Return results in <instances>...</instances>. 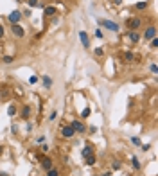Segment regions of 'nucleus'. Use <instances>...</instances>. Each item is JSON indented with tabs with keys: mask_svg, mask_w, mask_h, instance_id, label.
<instances>
[{
	"mask_svg": "<svg viewBox=\"0 0 158 176\" xmlns=\"http://www.w3.org/2000/svg\"><path fill=\"white\" fill-rule=\"evenodd\" d=\"M56 117H58V112H56V110H52V112H51V115H49V121H51V122H54V121H56Z\"/></svg>",
	"mask_w": 158,
	"mask_h": 176,
	"instance_id": "28",
	"label": "nucleus"
},
{
	"mask_svg": "<svg viewBox=\"0 0 158 176\" xmlns=\"http://www.w3.org/2000/svg\"><path fill=\"white\" fill-rule=\"evenodd\" d=\"M45 174H47V176H61V174H59V169H56V167L49 169V171H45Z\"/></svg>",
	"mask_w": 158,
	"mask_h": 176,
	"instance_id": "19",
	"label": "nucleus"
},
{
	"mask_svg": "<svg viewBox=\"0 0 158 176\" xmlns=\"http://www.w3.org/2000/svg\"><path fill=\"white\" fill-rule=\"evenodd\" d=\"M36 142H38V144H43V142H45V137H43V135H40V137L36 138Z\"/></svg>",
	"mask_w": 158,
	"mask_h": 176,
	"instance_id": "37",
	"label": "nucleus"
},
{
	"mask_svg": "<svg viewBox=\"0 0 158 176\" xmlns=\"http://www.w3.org/2000/svg\"><path fill=\"white\" fill-rule=\"evenodd\" d=\"M36 158L40 160V166H42L43 171H49V169H52L54 167V160L52 158H49V156H45V155H36Z\"/></svg>",
	"mask_w": 158,
	"mask_h": 176,
	"instance_id": "1",
	"label": "nucleus"
},
{
	"mask_svg": "<svg viewBox=\"0 0 158 176\" xmlns=\"http://www.w3.org/2000/svg\"><path fill=\"white\" fill-rule=\"evenodd\" d=\"M25 129H27V131L31 133L32 129H34V124H32V122H27V128H25Z\"/></svg>",
	"mask_w": 158,
	"mask_h": 176,
	"instance_id": "35",
	"label": "nucleus"
},
{
	"mask_svg": "<svg viewBox=\"0 0 158 176\" xmlns=\"http://www.w3.org/2000/svg\"><path fill=\"white\" fill-rule=\"evenodd\" d=\"M27 6H29V7H38V6H40V0H27Z\"/></svg>",
	"mask_w": 158,
	"mask_h": 176,
	"instance_id": "25",
	"label": "nucleus"
},
{
	"mask_svg": "<svg viewBox=\"0 0 158 176\" xmlns=\"http://www.w3.org/2000/svg\"><path fill=\"white\" fill-rule=\"evenodd\" d=\"M7 115H9V117H14V115H16V106H14V104H11L9 108H7Z\"/></svg>",
	"mask_w": 158,
	"mask_h": 176,
	"instance_id": "23",
	"label": "nucleus"
},
{
	"mask_svg": "<svg viewBox=\"0 0 158 176\" xmlns=\"http://www.w3.org/2000/svg\"><path fill=\"white\" fill-rule=\"evenodd\" d=\"M120 167H122V162H119V160L111 162V171H120Z\"/></svg>",
	"mask_w": 158,
	"mask_h": 176,
	"instance_id": "21",
	"label": "nucleus"
},
{
	"mask_svg": "<svg viewBox=\"0 0 158 176\" xmlns=\"http://www.w3.org/2000/svg\"><path fill=\"white\" fill-rule=\"evenodd\" d=\"M79 40H81V43H83L84 49H88V47H90V38H88L86 31H79Z\"/></svg>",
	"mask_w": 158,
	"mask_h": 176,
	"instance_id": "9",
	"label": "nucleus"
},
{
	"mask_svg": "<svg viewBox=\"0 0 158 176\" xmlns=\"http://www.w3.org/2000/svg\"><path fill=\"white\" fill-rule=\"evenodd\" d=\"M131 144H133V145H140L142 142H140V138H138V137H131Z\"/></svg>",
	"mask_w": 158,
	"mask_h": 176,
	"instance_id": "30",
	"label": "nucleus"
},
{
	"mask_svg": "<svg viewBox=\"0 0 158 176\" xmlns=\"http://www.w3.org/2000/svg\"><path fill=\"white\" fill-rule=\"evenodd\" d=\"M103 176H111V171H108V173H104Z\"/></svg>",
	"mask_w": 158,
	"mask_h": 176,
	"instance_id": "40",
	"label": "nucleus"
},
{
	"mask_svg": "<svg viewBox=\"0 0 158 176\" xmlns=\"http://www.w3.org/2000/svg\"><path fill=\"white\" fill-rule=\"evenodd\" d=\"M74 135H75V131L72 129L70 124H67V126L61 128V137H63V138H74Z\"/></svg>",
	"mask_w": 158,
	"mask_h": 176,
	"instance_id": "8",
	"label": "nucleus"
},
{
	"mask_svg": "<svg viewBox=\"0 0 158 176\" xmlns=\"http://www.w3.org/2000/svg\"><path fill=\"white\" fill-rule=\"evenodd\" d=\"M70 126H72V129H74L75 133H84V131H86V126H84V122L81 119H74V121L70 122Z\"/></svg>",
	"mask_w": 158,
	"mask_h": 176,
	"instance_id": "5",
	"label": "nucleus"
},
{
	"mask_svg": "<svg viewBox=\"0 0 158 176\" xmlns=\"http://www.w3.org/2000/svg\"><path fill=\"white\" fill-rule=\"evenodd\" d=\"M140 149L146 153V151H149V149H151V144H140Z\"/></svg>",
	"mask_w": 158,
	"mask_h": 176,
	"instance_id": "31",
	"label": "nucleus"
},
{
	"mask_svg": "<svg viewBox=\"0 0 158 176\" xmlns=\"http://www.w3.org/2000/svg\"><path fill=\"white\" fill-rule=\"evenodd\" d=\"M135 59V54L131 51H128V52H124V61H133Z\"/></svg>",
	"mask_w": 158,
	"mask_h": 176,
	"instance_id": "22",
	"label": "nucleus"
},
{
	"mask_svg": "<svg viewBox=\"0 0 158 176\" xmlns=\"http://www.w3.org/2000/svg\"><path fill=\"white\" fill-rule=\"evenodd\" d=\"M151 45H149V47H151V49H158V38H153V40H151Z\"/></svg>",
	"mask_w": 158,
	"mask_h": 176,
	"instance_id": "27",
	"label": "nucleus"
},
{
	"mask_svg": "<svg viewBox=\"0 0 158 176\" xmlns=\"http://www.w3.org/2000/svg\"><path fill=\"white\" fill-rule=\"evenodd\" d=\"M131 166H133V169H135V171H138V169H140V162H138V158L137 156H131Z\"/></svg>",
	"mask_w": 158,
	"mask_h": 176,
	"instance_id": "18",
	"label": "nucleus"
},
{
	"mask_svg": "<svg viewBox=\"0 0 158 176\" xmlns=\"http://www.w3.org/2000/svg\"><path fill=\"white\" fill-rule=\"evenodd\" d=\"M149 70H151V74H158V67L155 63H151V65H149Z\"/></svg>",
	"mask_w": 158,
	"mask_h": 176,
	"instance_id": "29",
	"label": "nucleus"
},
{
	"mask_svg": "<svg viewBox=\"0 0 158 176\" xmlns=\"http://www.w3.org/2000/svg\"><path fill=\"white\" fill-rule=\"evenodd\" d=\"M111 2H113L115 6H120V4H122V0H111Z\"/></svg>",
	"mask_w": 158,
	"mask_h": 176,
	"instance_id": "39",
	"label": "nucleus"
},
{
	"mask_svg": "<svg viewBox=\"0 0 158 176\" xmlns=\"http://www.w3.org/2000/svg\"><path fill=\"white\" fill-rule=\"evenodd\" d=\"M20 117L23 119V121H29V119H31V106H29V104H25V106L22 108Z\"/></svg>",
	"mask_w": 158,
	"mask_h": 176,
	"instance_id": "10",
	"label": "nucleus"
},
{
	"mask_svg": "<svg viewBox=\"0 0 158 176\" xmlns=\"http://www.w3.org/2000/svg\"><path fill=\"white\" fill-rule=\"evenodd\" d=\"M128 38H129V42L131 43H138L140 42V34L137 31H128Z\"/></svg>",
	"mask_w": 158,
	"mask_h": 176,
	"instance_id": "12",
	"label": "nucleus"
},
{
	"mask_svg": "<svg viewBox=\"0 0 158 176\" xmlns=\"http://www.w3.org/2000/svg\"><path fill=\"white\" fill-rule=\"evenodd\" d=\"M11 133H14V135L18 133V126H16V124H13V126H11Z\"/></svg>",
	"mask_w": 158,
	"mask_h": 176,
	"instance_id": "36",
	"label": "nucleus"
},
{
	"mask_svg": "<svg viewBox=\"0 0 158 176\" xmlns=\"http://www.w3.org/2000/svg\"><path fill=\"white\" fill-rule=\"evenodd\" d=\"M2 151H4V147H2V145H0V153H2Z\"/></svg>",
	"mask_w": 158,
	"mask_h": 176,
	"instance_id": "41",
	"label": "nucleus"
},
{
	"mask_svg": "<svg viewBox=\"0 0 158 176\" xmlns=\"http://www.w3.org/2000/svg\"><path fill=\"white\" fill-rule=\"evenodd\" d=\"M95 38H97V40H103V38H104V34H103V31H101V29H95Z\"/></svg>",
	"mask_w": 158,
	"mask_h": 176,
	"instance_id": "26",
	"label": "nucleus"
},
{
	"mask_svg": "<svg viewBox=\"0 0 158 176\" xmlns=\"http://www.w3.org/2000/svg\"><path fill=\"white\" fill-rule=\"evenodd\" d=\"M95 162H97V158H95V155H88V156H84V164L86 166H95Z\"/></svg>",
	"mask_w": 158,
	"mask_h": 176,
	"instance_id": "16",
	"label": "nucleus"
},
{
	"mask_svg": "<svg viewBox=\"0 0 158 176\" xmlns=\"http://www.w3.org/2000/svg\"><path fill=\"white\" fill-rule=\"evenodd\" d=\"M97 23H99V27H104V29H108L111 32H119V23H115L111 20H97Z\"/></svg>",
	"mask_w": 158,
	"mask_h": 176,
	"instance_id": "2",
	"label": "nucleus"
},
{
	"mask_svg": "<svg viewBox=\"0 0 158 176\" xmlns=\"http://www.w3.org/2000/svg\"><path fill=\"white\" fill-rule=\"evenodd\" d=\"M34 83H38V76H31L29 77V84H34Z\"/></svg>",
	"mask_w": 158,
	"mask_h": 176,
	"instance_id": "32",
	"label": "nucleus"
},
{
	"mask_svg": "<svg viewBox=\"0 0 158 176\" xmlns=\"http://www.w3.org/2000/svg\"><path fill=\"white\" fill-rule=\"evenodd\" d=\"M94 54L97 58H101V56H104V49L103 47H97V49H94Z\"/></svg>",
	"mask_w": 158,
	"mask_h": 176,
	"instance_id": "24",
	"label": "nucleus"
},
{
	"mask_svg": "<svg viewBox=\"0 0 158 176\" xmlns=\"http://www.w3.org/2000/svg\"><path fill=\"white\" fill-rule=\"evenodd\" d=\"M90 113H92L90 106H86V108H83V112H81V119H88V117H90Z\"/></svg>",
	"mask_w": 158,
	"mask_h": 176,
	"instance_id": "20",
	"label": "nucleus"
},
{
	"mask_svg": "<svg viewBox=\"0 0 158 176\" xmlns=\"http://www.w3.org/2000/svg\"><path fill=\"white\" fill-rule=\"evenodd\" d=\"M148 6H149V2H146V0H140V2H137V4H135V9H137V11H144V9H148Z\"/></svg>",
	"mask_w": 158,
	"mask_h": 176,
	"instance_id": "15",
	"label": "nucleus"
},
{
	"mask_svg": "<svg viewBox=\"0 0 158 176\" xmlns=\"http://www.w3.org/2000/svg\"><path fill=\"white\" fill-rule=\"evenodd\" d=\"M22 16H27V18H31V9H25V11H22Z\"/></svg>",
	"mask_w": 158,
	"mask_h": 176,
	"instance_id": "33",
	"label": "nucleus"
},
{
	"mask_svg": "<svg viewBox=\"0 0 158 176\" xmlns=\"http://www.w3.org/2000/svg\"><path fill=\"white\" fill-rule=\"evenodd\" d=\"M22 18H23V16H22V11H18V9L11 11L9 14H7V20H9L11 25H14V23H20Z\"/></svg>",
	"mask_w": 158,
	"mask_h": 176,
	"instance_id": "4",
	"label": "nucleus"
},
{
	"mask_svg": "<svg viewBox=\"0 0 158 176\" xmlns=\"http://www.w3.org/2000/svg\"><path fill=\"white\" fill-rule=\"evenodd\" d=\"M11 32H13V36H14V38H23V36H25V29L22 27L20 23L11 25Z\"/></svg>",
	"mask_w": 158,
	"mask_h": 176,
	"instance_id": "6",
	"label": "nucleus"
},
{
	"mask_svg": "<svg viewBox=\"0 0 158 176\" xmlns=\"http://www.w3.org/2000/svg\"><path fill=\"white\" fill-rule=\"evenodd\" d=\"M56 13H58V9L54 6H45L43 7V16H56Z\"/></svg>",
	"mask_w": 158,
	"mask_h": 176,
	"instance_id": "11",
	"label": "nucleus"
},
{
	"mask_svg": "<svg viewBox=\"0 0 158 176\" xmlns=\"http://www.w3.org/2000/svg\"><path fill=\"white\" fill-rule=\"evenodd\" d=\"M4 34H6V29H4V25H0V38H4Z\"/></svg>",
	"mask_w": 158,
	"mask_h": 176,
	"instance_id": "38",
	"label": "nucleus"
},
{
	"mask_svg": "<svg viewBox=\"0 0 158 176\" xmlns=\"http://www.w3.org/2000/svg\"><path fill=\"white\" fill-rule=\"evenodd\" d=\"M81 153H83V158H84V156H88V155H94V145H92V144H86L83 147V151H81Z\"/></svg>",
	"mask_w": 158,
	"mask_h": 176,
	"instance_id": "13",
	"label": "nucleus"
},
{
	"mask_svg": "<svg viewBox=\"0 0 158 176\" xmlns=\"http://www.w3.org/2000/svg\"><path fill=\"white\" fill-rule=\"evenodd\" d=\"M42 83H43V86H45V88H52V77H49V76H43L42 77Z\"/></svg>",
	"mask_w": 158,
	"mask_h": 176,
	"instance_id": "14",
	"label": "nucleus"
},
{
	"mask_svg": "<svg viewBox=\"0 0 158 176\" xmlns=\"http://www.w3.org/2000/svg\"><path fill=\"white\" fill-rule=\"evenodd\" d=\"M40 149H42V153H47V151H49V145H47V144H42V145H40Z\"/></svg>",
	"mask_w": 158,
	"mask_h": 176,
	"instance_id": "34",
	"label": "nucleus"
},
{
	"mask_svg": "<svg viewBox=\"0 0 158 176\" xmlns=\"http://www.w3.org/2000/svg\"><path fill=\"white\" fill-rule=\"evenodd\" d=\"M140 25H142V20H140L138 16H131V18H128V20H126L128 31H137Z\"/></svg>",
	"mask_w": 158,
	"mask_h": 176,
	"instance_id": "3",
	"label": "nucleus"
},
{
	"mask_svg": "<svg viewBox=\"0 0 158 176\" xmlns=\"http://www.w3.org/2000/svg\"><path fill=\"white\" fill-rule=\"evenodd\" d=\"M13 61H14V56H11V54H6V56H2V63H6V65H11Z\"/></svg>",
	"mask_w": 158,
	"mask_h": 176,
	"instance_id": "17",
	"label": "nucleus"
},
{
	"mask_svg": "<svg viewBox=\"0 0 158 176\" xmlns=\"http://www.w3.org/2000/svg\"><path fill=\"white\" fill-rule=\"evenodd\" d=\"M144 42H151L153 38H156V27L155 25H151V27H148L146 31H144Z\"/></svg>",
	"mask_w": 158,
	"mask_h": 176,
	"instance_id": "7",
	"label": "nucleus"
}]
</instances>
